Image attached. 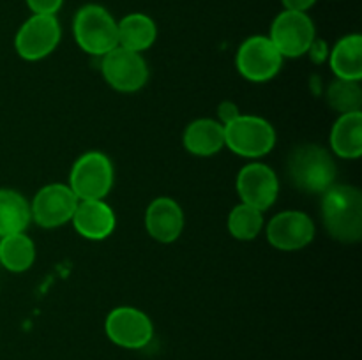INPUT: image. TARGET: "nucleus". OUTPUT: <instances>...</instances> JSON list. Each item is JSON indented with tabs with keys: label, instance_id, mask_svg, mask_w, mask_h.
I'll list each match as a JSON object with an SVG mask.
<instances>
[{
	"label": "nucleus",
	"instance_id": "nucleus-1",
	"mask_svg": "<svg viewBox=\"0 0 362 360\" xmlns=\"http://www.w3.org/2000/svg\"><path fill=\"white\" fill-rule=\"evenodd\" d=\"M322 222L329 235L343 244L362 236V194L349 184H334L322 194Z\"/></svg>",
	"mask_w": 362,
	"mask_h": 360
},
{
	"label": "nucleus",
	"instance_id": "nucleus-2",
	"mask_svg": "<svg viewBox=\"0 0 362 360\" xmlns=\"http://www.w3.org/2000/svg\"><path fill=\"white\" fill-rule=\"evenodd\" d=\"M286 173L299 191L311 194H324L336 184L338 168L327 148L306 143L293 148L286 162Z\"/></svg>",
	"mask_w": 362,
	"mask_h": 360
},
{
	"label": "nucleus",
	"instance_id": "nucleus-3",
	"mask_svg": "<svg viewBox=\"0 0 362 360\" xmlns=\"http://www.w3.org/2000/svg\"><path fill=\"white\" fill-rule=\"evenodd\" d=\"M73 35L76 44L92 56L106 55L119 46L117 20L106 7L85 4L76 11L73 20Z\"/></svg>",
	"mask_w": 362,
	"mask_h": 360
},
{
	"label": "nucleus",
	"instance_id": "nucleus-4",
	"mask_svg": "<svg viewBox=\"0 0 362 360\" xmlns=\"http://www.w3.org/2000/svg\"><path fill=\"white\" fill-rule=\"evenodd\" d=\"M115 173L106 154L88 150L74 161L69 173L71 191L78 200H105L113 187Z\"/></svg>",
	"mask_w": 362,
	"mask_h": 360
},
{
	"label": "nucleus",
	"instance_id": "nucleus-5",
	"mask_svg": "<svg viewBox=\"0 0 362 360\" xmlns=\"http://www.w3.org/2000/svg\"><path fill=\"white\" fill-rule=\"evenodd\" d=\"M276 145V131L269 120L257 115H239L225 124V147L235 155L258 159L267 155Z\"/></svg>",
	"mask_w": 362,
	"mask_h": 360
},
{
	"label": "nucleus",
	"instance_id": "nucleus-6",
	"mask_svg": "<svg viewBox=\"0 0 362 360\" xmlns=\"http://www.w3.org/2000/svg\"><path fill=\"white\" fill-rule=\"evenodd\" d=\"M267 37L283 59H299L311 48L317 39V30L308 13L281 11L272 21Z\"/></svg>",
	"mask_w": 362,
	"mask_h": 360
},
{
	"label": "nucleus",
	"instance_id": "nucleus-7",
	"mask_svg": "<svg viewBox=\"0 0 362 360\" xmlns=\"http://www.w3.org/2000/svg\"><path fill=\"white\" fill-rule=\"evenodd\" d=\"M62 37L57 16L49 14H32L23 21L14 37V49L18 56L27 62H37L55 52Z\"/></svg>",
	"mask_w": 362,
	"mask_h": 360
},
{
	"label": "nucleus",
	"instance_id": "nucleus-8",
	"mask_svg": "<svg viewBox=\"0 0 362 360\" xmlns=\"http://www.w3.org/2000/svg\"><path fill=\"white\" fill-rule=\"evenodd\" d=\"M235 66L247 81L265 83L281 71L283 56L267 35H251L237 49Z\"/></svg>",
	"mask_w": 362,
	"mask_h": 360
},
{
	"label": "nucleus",
	"instance_id": "nucleus-9",
	"mask_svg": "<svg viewBox=\"0 0 362 360\" xmlns=\"http://www.w3.org/2000/svg\"><path fill=\"white\" fill-rule=\"evenodd\" d=\"M101 73L110 87L124 94L138 92L148 80V67L141 53L122 46H117L101 56Z\"/></svg>",
	"mask_w": 362,
	"mask_h": 360
},
{
	"label": "nucleus",
	"instance_id": "nucleus-10",
	"mask_svg": "<svg viewBox=\"0 0 362 360\" xmlns=\"http://www.w3.org/2000/svg\"><path fill=\"white\" fill-rule=\"evenodd\" d=\"M105 332L113 344L127 349H140L154 337V325L144 311L120 306L110 311L106 316Z\"/></svg>",
	"mask_w": 362,
	"mask_h": 360
},
{
	"label": "nucleus",
	"instance_id": "nucleus-11",
	"mask_svg": "<svg viewBox=\"0 0 362 360\" xmlns=\"http://www.w3.org/2000/svg\"><path fill=\"white\" fill-rule=\"evenodd\" d=\"M78 201L80 200L66 184H48L39 189L32 200L30 215L41 228H59L73 219Z\"/></svg>",
	"mask_w": 362,
	"mask_h": 360
},
{
	"label": "nucleus",
	"instance_id": "nucleus-12",
	"mask_svg": "<svg viewBox=\"0 0 362 360\" xmlns=\"http://www.w3.org/2000/svg\"><path fill=\"white\" fill-rule=\"evenodd\" d=\"M237 194L240 203L265 212L276 203L279 194V180L274 169L264 162H250L237 173Z\"/></svg>",
	"mask_w": 362,
	"mask_h": 360
},
{
	"label": "nucleus",
	"instance_id": "nucleus-13",
	"mask_svg": "<svg viewBox=\"0 0 362 360\" xmlns=\"http://www.w3.org/2000/svg\"><path fill=\"white\" fill-rule=\"evenodd\" d=\"M315 222L306 212L283 210L267 222L265 235L269 244L278 251H300L315 239Z\"/></svg>",
	"mask_w": 362,
	"mask_h": 360
},
{
	"label": "nucleus",
	"instance_id": "nucleus-14",
	"mask_svg": "<svg viewBox=\"0 0 362 360\" xmlns=\"http://www.w3.org/2000/svg\"><path fill=\"white\" fill-rule=\"evenodd\" d=\"M145 229L159 244H172L184 229V212L175 200L159 196L145 210Z\"/></svg>",
	"mask_w": 362,
	"mask_h": 360
},
{
	"label": "nucleus",
	"instance_id": "nucleus-15",
	"mask_svg": "<svg viewBox=\"0 0 362 360\" xmlns=\"http://www.w3.org/2000/svg\"><path fill=\"white\" fill-rule=\"evenodd\" d=\"M71 222L78 235L99 242L112 235L117 224V217L112 207L105 200H81L78 201Z\"/></svg>",
	"mask_w": 362,
	"mask_h": 360
},
{
	"label": "nucleus",
	"instance_id": "nucleus-16",
	"mask_svg": "<svg viewBox=\"0 0 362 360\" xmlns=\"http://www.w3.org/2000/svg\"><path fill=\"white\" fill-rule=\"evenodd\" d=\"M184 148L198 157H211L225 147V126L214 119H197L186 127Z\"/></svg>",
	"mask_w": 362,
	"mask_h": 360
},
{
	"label": "nucleus",
	"instance_id": "nucleus-17",
	"mask_svg": "<svg viewBox=\"0 0 362 360\" xmlns=\"http://www.w3.org/2000/svg\"><path fill=\"white\" fill-rule=\"evenodd\" d=\"M331 150L341 159L362 155V112L341 113L331 129Z\"/></svg>",
	"mask_w": 362,
	"mask_h": 360
},
{
	"label": "nucleus",
	"instance_id": "nucleus-18",
	"mask_svg": "<svg viewBox=\"0 0 362 360\" xmlns=\"http://www.w3.org/2000/svg\"><path fill=\"white\" fill-rule=\"evenodd\" d=\"M329 66L339 80L361 81L362 78V35L349 34L339 39L329 52Z\"/></svg>",
	"mask_w": 362,
	"mask_h": 360
},
{
	"label": "nucleus",
	"instance_id": "nucleus-19",
	"mask_svg": "<svg viewBox=\"0 0 362 360\" xmlns=\"http://www.w3.org/2000/svg\"><path fill=\"white\" fill-rule=\"evenodd\" d=\"M119 32V46L141 53L151 48L158 37L156 21L145 13H129L117 21Z\"/></svg>",
	"mask_w": 362,
	"mask_h": 360
},
{
	"label": "nucleus",
	"instance_id": "nucleus-20",
	"mask_svg": "<svg viewBox=\"0 0 362 360\" xmlns=\"http://www.w3.org/2000/svg\"><path fill=\"white\" fill-rule=\"evenodd\" d=\"M30 203L14 189H0V236L23 233L30 222Z\"/></svg>",
	"mask_w": 362,
	"mask_h": 360
},
{
	"label": "nucleus",
	"instance_id": "nucleus-21",
	"mask_svg": "<svg viewBox=\"0 0 362 360\" xmlns=\"http://www.w3.org/2000/svg\"><path fill=\"white\" fill-rule=\"evenodd\" d=\"M35 261L34 240L23 233L0 236V265L6 270L21 274L27 272Z\"/></svg>",
	"mask_w": 362,
	"mask_h": 360
},
{
	"label": "nucleus",
	"instance_id": "nucleus-22",
	"mask_svg": "<svg viewBox=\"0 0 362 360\" xmlns=\"http://www.w3.org/2000/svg\"><path fill=\"white\" fill-rule=\"evenodd\" d=\"M226 226L233 239L250 242L257 239L264 229V212L246 203H239L230 210Z\"/></svg>",
	"mask_w": 362,
	"mask_h": 360
},
{
	"label": "nucleus",
	"instance_id": "nucleus-23",
	"mask_svg": "<svg viewBox=\"0 0 362 360\" xmlns=\"http://www.w3.org/2000/svg\"><path fill=\"white\" fill-rule=\"evenodd\" d=\"M327 102L331 108L341 113L361 112L362 88L359 81H349L336 78L327 88Z\"/></svg>",
	"mask_w": 362,
	"mask_h": 360
},
{
	"label": "nucleus",
	"instance_id": "nucleus-24",
	"mask_svg": "<svg viewBox=\"0 0 362 360\" xmlns=\"http://www.w3.org/2000/svg\"><path fill=\"white\" fill-rule=\"evenodd\" d=\"M32 14H49L57 16V13L62 7L64 0H25Z\"/></svg>",
	"mask_w": 362,
	"mask_h": 360
},
{
	"label": "nucleus",
	"instance_id": "nucleus-25",
	"mask_svg": "<svg viewBox=\"0 0 362 360\" xmlns=\"http://www.w3.org/2000/svg\"><path fill=\"white\" fill-rule=\"evenodd\" d=\"M218 115H219L218 122H221L223 126H225V124L232 122L233 119H237V116L240 115L239 106L232 101H223L218 108Z\"/></svg>",
	"mask_w": 362,
	"mask_h": 360
},
{
	"label": "nucleus",
	"instance_id": "nucleus-26",
	"mask_svg": "<svg viewBox=\"0 0 362 360\" xmlns=\"http://www.w3.org/2000/svg\"><path fill=\"white\" fill-rule=\"evenodd\" d=\"M285 11H297V13H308L317 4V0H281Z\"/></svg>",
	"mask_w": 362,
	"mask_h": 360
},
{
	"label": "nucleus",
	"instance_id": "nucleus-27",
	"mask_svg": "<svg viewBox=\"0 0 362 360\" xmlns=\"http://www.w3.org/2000/svg\"><path fill=\"white\" fill-rule=\"evenodd\" d=\"M308 53H310L311 56H313V60H324V59H327L329 56V49H327V44H325L324 41H318V39H315L313 41V44H311V48L308 49Z\"/></svg>",
	"mask_w": 362,
	"mask_h": 360
}]
</instances>
